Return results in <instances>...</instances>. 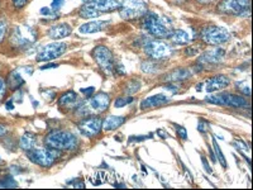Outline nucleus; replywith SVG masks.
I'll return each mask as SVG.
<instances>
[{
	"label": "nucleus",
	"instance_id": "obj_34",
	"mask_svg": "<svg viewBox=\"0 0 253 190\" xmlns=\"http://www.w3.org/2000/svg\"><path fill=\"white\" fill-rule=\"evenodd\" d=\"M63 3H65V0H52L51 9L53 10V12H56V10L61 9V6L63 5Z\"/></svg>",
	"mask_w": 253,
	"mask_h": 190
},
{
	"label": "nucleus",
	"instance_id": "obj_46",
	"mask_svg": "<svg viewBox=\"0 0 253 190\" xmlns=\"http://www.w3.org/2000/svg\"><path fill=\"white\" fill-rule=\"evenodd\" d=\"M83 1H85V3H89V1H92V0H83Z\"/></svg>",
	"mask_w": 253,
	"mask_h": 190
},
{
	"label": "nucleus",
	"instance_id": "obj_38",
	"mask_svg": "<svg viewBox=\"0 0 253 190\" xmlns=\"http://www.w3.org/2000/svg\"><path fill=\"white\" fill-rule=\"evenodd\" d=\"M199 52V47H189V48H186V55L187 56H191V55H196Z\"/></svg>",
	"mask_w": 253,
	"mask_h": 190
},
{
	"label": "nucleus",
	"instance_id": "obj_4",
	"mask_svg": "<svg viewBox=\"0 0 253 190\" xmlns=\"http://www.w3.org/2000/svg\"><path fill=\"white\" fill-rule=\"evenodd\" d=\"M109 95L105 94V93H99V94L94 95L92 98H90L87 101H85V104L79 109V114L84 115V117L100 114V113L105 112L109 108Z\"/></svg>",
	"mask_w": 253,
	"mask_h": 190
},
{
	"label": "nucleus",
	"instance_id": "obj_35",
	"mask_svg": "<svg viewBox=\"0 0 253 190\" xmlns=\"http://www.w3.org/2000/svg\"><path fill=\"white\" fill-rule=\"evenodd\" d=\"M5 90H6L5 80H4L3 78H0V100H3L4 95H5Z\"/></svg>",
	"mask_w": 253,
	"mask_h": 190
},
{
	"label": "nucleus",
	"instance_id": "obj_45",
	"mask_svg": "<svg viewBox=\"0 0 253 190\" xmlns=\"http://www.w3.org/2000/svg\"><path fill=\"white\" fill-rule=\"evenodd\" d=\"M202 160H203V162H204V165H205V169H207V170H208V171H209V173H210V169H209V166H208L207 158H205V157H203V158H202Z\"/></svg>",
	"mask_w": 253,
	"mask_h": 190
},
{
	"label": "nucleus",
	"instance_id": "obj_20",
	"mask_svg": "<svg viewBox=\"0 0 253 190\" xmlns=\"http://www.w3.org/2000/svg\"><path fill=\"white\" fill-rule=\"evenodd\" d=\"M71 27L67 23H61L57 26H53L48 29V37H51L52 40H61V38H65L71 33Z\"/></svg>",
	"mask_w": 253,
	"mask_h": 190
},
{
	"label": "nucleus",
	"instance_id": "obj_33",
	"mask_svg": "<svg viewBox=\"0 0 253 190\" xmlns=\"http://www.w3.org/2000/svg\"><path fill=\"white\" fill-rule=\"evenodd\" d=\"M238 89L242 90V93H245L246 95H251L250 83H247V81H241V83L238 84Z\"/></svg>",
	"mask_w": 253,
	"mask_h": 190
},
{
	"label": "nucleus",
	"instance_id": "obj_11",
	"mask_svg": "<svg viewBox=\"0 0 253 190\" xmlns=\"http://www.w3.org/2000/svg\"><path fill=\"white\" fill-rule=\"evenodd\" d=\"M92 57L107 75H112L113 71H114V58H113L112 52L108 47H95L94 51H92Z\"/></svg>",
	"mask_w": 253,
	"mask_h": 190
},
{
	"label": "nucleus",
	"instance_id": "obj_22",
	"mask_svg": "<svg viewBox=\"0 0 253 190\" xmlns=\"http://www.w3.org/2000/svg\"><path fill=\"white\" fill-rule=\"evenodd\" d=\"M36 142H37V139H36L35 133L26 132L22 137H20L19 144L24 151H31L33 150V147L36 146Z\"/></svg>",
	"mask_w": 253,
	"mask_h": 190
},
{
	"label": "nucleus",
	"instance_id": "obj_26",
	"mask_svg": "<svg viewBox=\"0 0 253 190\" xmlns=\"http://www.w3.org/2000/svg\"><path fill=\"white\" fill-rule=\"evenodd\" d=\"M90 182L94 185L104 184V183L107 182V174L104 173V171H98V173H95L92 176H90Z\"/></svg>",
	"mask_w": 253,
	"mask_h": 190
},
{
	"label": "nucleus",
	"instance_id": "obj_13",
	"mask_svg": "<svg viewBox=\"0 0 253 190\" xmlns=\"http://www.w3.org/2000/svg\"><path fill=\"white\" fill-rule=\"evenodd\" d=\"M66 51V45L63 42H52V44L46 45L40 52L37 53V61L40 62H48V61L58 58L62 56Z\"/></svg>",
	"mask_w": 253,
	"mask_h": 190
},
{
	"label": "nucleus",
	"instance_id": "obj_29",
	"mask_svg": "<svg viewBox=\"0 0 253 190\" xmlns=\"http://www.w3.org/2000/svg\"><path fill=\"white\" fill-rule=\"evenodd\" d=\"M213 146H214V148H215V155L218 156V160H219V162H220V164L223 165V166H224V167H227V162H225V158H224V156H223V152H221L220 147L218 146V143H216V141H215V140H213Z\"/></svg>",
	"mask_w": 253,
	"mask_h": 190
},
{
	"label": "nucleus",
	"instance_id": "obj_27",
	"mask_svg": "<svg viewBox=\"0 0 253 190\" xmlns=\"http://www.w3.org/2000/svg\"><path fill=\"white\" fill-rule=\"evenodd\" d=\"M234 144H236L237 148L241 151L242 155H243V153H246V155H247V160H248V162H250L251 150H250V147H248V144L246 143V142H242V141H236L234 142Z\"/></svg>",
	"mask_w": 253,
	"mask_h": 190
},
{
	"label": "nucleus",
	"instance_id": "obj_14",
	"mask_svg": "<svg viewBox=\"0 0 253 190\" xmlns=\"http://www.w3.org/2000/svg\"><path fill=\"white\" fill-rule=\"evenodd\" d=\"M101 127H103V121L99 117H94V115H89L79 123V130L86 137L98 136L101 131Z\"/></svg>",
	"mask_w": 253,
	"mask_h": 190
},
{
	"label": "nucleus",
	"instance_id": "obj_16",
	"mask_svg": "<svg viewBox=\"0 0 253 190\" xmlns=\"http://www.w3.org/2000/svg\"><path fill=\"white\" fill-rule=\"evenodd\" d=\"M229 84V79L225 75H215L211 79H209V80H207L204 88L208 93H214L218 92V90L225 89Z\"/></svg>",
	"mask_w": 253,
	"mask_h": 190
},
{
	"label": "nucleus",
	"instance_id": "obj_10",
	"mask_svg": "<svg viewBox=\"0 0 253 190\" xmlns=\"http://www.w3.org/2000/svg\"><path fill=\"white\" fill-rule=\"evenodd\" d=\"M230 38V33L223 27L209 26L202 31V40L205 44L218 46V45L224 44Z\"/></svg>",
	"mask_w": 253,
	"mask_h": 190
},
{
	"label": "nucleus",
	"instance_id": "obj_12",
	"mask_svg": "<svg viewBox=\"0 0 253 190\" xmlns=\"http://www.w3.org/2000/svg\"><path fill=\"white\" fill-rule=\"evenodd\" d=\"M144 52L153 60H164L171 56L172 49L162 41H148L144 45Z\"/></svg>",
	"mask_w": 253,
	"mask_h": 190
},
{
	"label": "nucleus",
	"instance_id": "obj_47",
	"mask_svg": "<svg viewBox=\"0 0 253 190\" xmlns=\"http://www.w3.org/2000/svg\"><path fill=\"white\" fill-rule=\"evenodd\" d=\"M1 164H3V158L0 157V165H1Z\"/></svg>",
	"mask_w": 253,
	"mask_h": 190
},
{
	"label": "nucleus",
	"instance_id": "obj_28",
	"mask_svg": "<svg viewBox=\"0 0 253 190\" xmlns=\"http://www.w3.org/2000/svg\"><path fill=\"white\" fill-rule=\"evenodd\" d=\"M139 88H141V83H139L138 80H132L128 83V85H126V92L128 93V94H134V93L138 92Z\"/></svg>",
	"mask_w": 253,
	"mask_h": 190
},
{
	"label": "nucleus",
	"instance_id": "obj_39",
	"mask_svg": "<svg viewBox=\"0 0 253 190\" xmlns=\"http://www.w3.org/2000/svg\"><path fill=\"white\" fill-rule=\"evenodd\" d=\"M8 133V128L4 124H0V137H4V136Z\"/></svg>",
	"mask_w": 253,
	"mask_h": 190
},
{
	"label": "nucleus",
	"instance_id": "obj_18",
	"mask_svg": "<svg viewBox=\"0 0 253 190\" xmlns=\"http://www.w3.org/2000/svg\"><path fill=\"white\" fill-rule=\"evenodd\" d=\"M169 103V98L164 94H156L150 96V98L144 99L141 103V109H153V108L161 107V105H165V104Z\"/></svg>",
	"mask_w": 253,
	"mask_h": 190
},
{
	"label": "nucleus",
	"instance_id": "obj_1",
	"mask_svg": "<svg viewBox=\"0 0 253 190\" xmlns=\"http://www.w3.org/2000/svg\"><path fill=\"white\" fill-rule=\"evenodd\" d=\"M142 23H143V28L156 38H170L171 33L173 32L170 22L156 13L147 12Z\"/></svg>",
	"mask_w": 253,
	"mask_h": 190
},
{
	"label": "nucleus",
	"instance_id": "obj_43",
	"mask_svg": "<svg viewBox=\"0 0 253 190\" xmlns=\"http://www.w3.org/2000/svg\"><path fill=\"white\" fill-rule=\"evenodd\" d=\"M55 67H57V65H55V63H51V65H46V66H43L42 69L46 70V69H55Z\"/></svg>",
	"mask_w": 253,
	"mask_h": 190
},
{
	"label": "nucleus",
	"instance_id": "obj_2",
	"mask_svg": "<svg viewBox=\"0 0 253 190\" xmlns=\"http://www.w3.org/2000/svg\"><path fill=\"white\" fill-rule=\"evenodd\" d=\"M124 0H92L85 3L80 8V15L83 18H96L104 13H109L121 9Z\"/></svg>",
	"mask_w": 253,
	"mask_h": 190
},
{
	"label": "nucleus",
	"instance_id": "obj_42",
	"mask_svg": "<svg viewBox=\"0 0 253 190\" xmlns=\"http://www.w3.org/2000/svg\"><path fill=\"white\" fill-rule=\"evenodd\" d=\"M52 12H53V10H49L48 8H42L41 9V14H52Z\"/></svg>",
	"mask_w": 253,
	"mask_h": 190
},
{
	"label": "nucleus",
	"instance_id": "obj_5",
	"mask_svg": "<svg viewBox=\"0 0 253 190\" xmlns=\"http://www.w3.org/2000/svg\"><path fill=\"white\" fill-rule=\"evenodd\" d=\"M36 40H37V33L35 29L27 24L18 26L10 36V44L17 48H23V47L35 44Z\"/></svg>",
	"mask_w": 253,
	"mask_h": 190
},
{
	"label": "nucleus",
	"instance_id": "obj_17",
	"mask_svg": "<svg viewBox=\"0 0 253 190\" xmlns=\"http://www.w3.org/2000/svg\"><path fill=\"white\" fill-rule=\"evenodd\" d=\"M110 24V20H92L89 23H85L79 28L80 33L84 35H90V33H96V32L104 31Z\"/></svg>",
	"mask_w": 253,
	"mask_h": 190
},
{
	"label": "nucleus",
	"instance_id": "obj_25",
	"mask_svg": "<svg viewBox=\"0 0 253 190\" xmlns=\"http://www.w3.org/2000/svg\"><path fill=\"white\" fill-rule=\"evenodd\" d=\"M76 98H78V95H76L75 92H66L65 94L61 95V98L58 99V104H60L61 107L70 105L74 101H76Z\"/></svg>",
	"mask_w": 253,
	"mask_h": 190
},
{
	"label": "nucleus",
	"instance_id": "obj_23",
	"mask_svg": "<svg viewBox=\"0 0 253 190\" xmlns=\"http://www.w3.org/2000/svg\"><path fill=\"white\" fill-rule=\"evenodd\" d=\"M171 41L176 45H186L189 44L191 37L187 33L186 31H182V29H177V31H173L170 36Z\"/></svg>",
	"mask_w": 253,
	"mask_h": 190
},
{
	"label": "nucleus",
	"instance_id": "obj_8",
	"mask_svg": "<svg viewBox=\"0 0 253 190\" xmlns=\"http://www.w3.org/2000/svg\"><path fill=\"white\" fill-rule=\"evenodd\" d=\"M61 151L56 150V148H37V150H31L28 152V158L32 162L40 165L43 167H49L55 164V161L60 157Z\"/></svg>",
	"mask_w": 253,
	"mask_h": 190
},
{
	"label": "nucleus",
	"instance_id": "obj_36",
	"mask_svg": "<svg viewBox=\"0 0 253 190\" xmlns=\"http://www.w3.org/2000/svg\"><path fill=\"white\" fill-rule=\"evenodd\" d=\"M13 5L15 6V9H22L27 4L28 0H12Z\"/></svg>",
	"mask_w": 253,
	"mask_h": 190
},
{
	"label": "nucleus",
	"instance_id": "obj_3",
	"mask_svg": "<svg viewBox=\"0 0 253 190\" xmlns=\"http://www.w3.org/2000/svg\"><path fill=\"white\" fill-rule=\"evenodd\" d=\"M46 144L49 148H56V150H74L78 146V139L75 135L70 132H56L49 133L46 137Z\"/></svg>",
	"mask_w": 253,
	"mask_h": 190
},
{
	"label": "nucleus",
	"instance_id": "obj_6",
	"mask_svg": "<svg viewBox=\"0 0 253 190\" xmlns=\"http://www.w3.org/2000/svg\"><path fill=\"white\" fill-rule=\"evenodd\" d=\"M218 12L229 15L247 17L251 13L250 0H220L218 4Z\"/></svg>",
	"mask_w": 253,
	"mask_h": 190
},
{
	"label": "nucleus",
	"instance_id": "obj_32",
	"mask_svg": "<svg viewBox=\"0 0 253 190\" xmlns=\"http://www.w3.org/2000/svg\"><path fill=\"white\" fill-rule=\"evenodd\" d=\"M130 103H133V98H119L117 99L114 105L117 108H121V107H126V105H128V104Z\"/></svg>",
	"mask_w": 253,
	"mask_h": 190
},
{
	"label": "nucleus",
	"instance_id": "obj_31",
	"mask_svg": "<svg viewBox=\"0 0 253 190\" xmlns=\"http://www.w3.org/2000/svg\"><path fill=\"white\" fill-rule=\"evenodd\" d=\"M6 31H8V24H6L5 20H0V44L3 42L4 38L6 36Z\"/></svg>",
	"mask_w": 253,
	"mask_h": 190
},
{
	"label": "nucleus",
	"instance_id": "obj_9",
	"mask_svg": "<svg viewBox=\"0 0 253 190\" xmlns=\"http://www.w3.org/2000/svg\"><path fill=\"white\" fill-rule=\"evenodd\" d=\"M208 103L216 104V105H224V107L242 108L247 105V101L243 96L237 94H230V93H219L207 96Z\"/></svg>",
	"mask_w": 253,
	"mask_h": 190
},
{
	"label": "nucleus",
	"instance_id": "obj_19",
	"mask_svg": "<svg viewBox=\"0 0 253 190\" xmlns=\"http://www.w3.org/2000/svg\"><path fill=\"white\" fill-rule=\"evenodd\" d=\"M225 51L221 48H214L209 49L204 53V55L200 57V62L202 63H219L221 62V60L224 58Z\"/></svg>",
	"mask_w": 253,
	"mask_h": 190
},
{
	"label": "nucleus",
	"instance_id": "obj_44",
	"mask_svg": "<svg viewBox=\"0 0 253 190\" xmlns=\"http://www.w3.org/2000/svg\"><path fill=\"white\" fill-rule=\"evenodd\" d=\"M14 108V105H13V100H9L8 103H6V109H13Z\"/></svg>",
	"mask_w": 253,
	"mask_h": 190
},
{
	"label": "nucleus",
	"instance_id": "obj_40",
	"mask_svg": "<svg viewBox=\"0 0 253 190\" xmlns=\"http://www.w3.org/2000/svg\"><path fill=\"white\" fill-rule=\"evenodd\" d=\"M177 132L178 135H180V137H182V139H186V130L185 128H181V127H177Z\"/></svg>",
	"mask_w": 253,
	"mask_h": 190
},
{
	"label": "nucleus",
	"instance_id": "obj_30",
	"mask_svg": "<svg viewBox=\"0 0 253 190\" xmlns=\"http://www.w3.org/2000/svg\"><path fill=\"white\" fill-rule=\"evenodd\" d=\"M0 187L1 188H15L17 187V183L13 180L10 176H6L3 180H0Z\"/></svg>",
	"mask_w": 253,
	"mask_h": 190
},
{
	"label": "nucleus",
	"instance_id": "obj_15",
	"mask_svg": "<svg viewBox=\"0 0 253 190\" xmlns=\"http://www.w3.org/2000/svg\"><path fill=\"white\" fill-rule=\"evenodd\" d=\"M33 74V69L31 66H20L12 71L8 76V85L12 89H18L27 81V79Z\"/></svg>",
	"mask_w": 253,
	"mask_h": 190
},
{
	"label": "nucleus",
	"instance_id": "obj_41",
	"mask_svg": "<svg viewBox=\"0 0 253 190\" xmlns=\"http://www.w3.org/2000/svg\"><path fill=\"white\" fill-rule=\"evenodd\" d=\"M94 90H95L94 88H87V89H83L81 92H83L85 95H91L92 93H94Z\"/></svg>",
	"mask_w": 253,
	"mask_h": 190
},
{
	"label": "nucleus",
	"instance_id": "obj_7",
	"mask_svg": "<svg viewBox=\"0 0 253 190\" xmlns=\"http://www.w3.org/2000/svg\"><path fill=\"white\" fill-rule=\"evenodd\" d=\"M148 12L143 0H124L121 6V17L124 20H137Z\"/></svg>",
	"mask_w": 253,
	"mask_h": 190
},
{
	"label": "nucleus",
	"instance_id": "obj_37",
	"mask_svg": "<svg viewBox=\"0 0 253 190\" xmlns=\"http://www.w3.org/2000/svg\"><path fill=\"white\" fill-rule=\"evenodd\" d=\"M153 69H155V65L152 62H147L143 65L144 72H152Z\"/></svg>",
	"mask_w": 253,
	"mask_h": 190
},
{
	"label": "nucleus",
	"instance_id": "obj_21",
	"mask_svg": "<svg viewBox=\"0 0 253 190\" xmlns=\"http://www.w3.org/2000/svg\"><path fill=\"white\" fill-rule=\"evenodd\" d=\"M126 122V118L123 117H117V115H109L108 118L104 119L103 130L104 131H114L122 126Z\"/></svg>",
	"mask_w": 253,
	"mask_h": 190
},
{
	"label": "nucleus",
	"instance_id": "obj_24",
	"mask_svg": "<svg viewBox=\"0 0 253 190\" xmlns=\"http://www.w3.org/2000/svg\"><path fill=\"white\" fill-rule=\"evenodd\" d=\"M190 76V72L187 70H176V71L171 72L170 75L166 76L167 81H171V83H175V81H181L185 80Z\"/></svg>",
	"mask_w": 253,
	"mask_h": 190
}]
</instances>
